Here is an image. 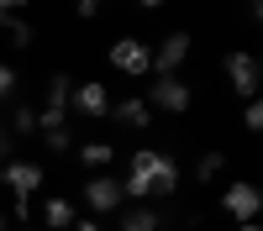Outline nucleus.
Masks as SVG:
<instances>
[{
  "mask_svg": "<svg viewBox=\"0 0 263 231\" xmlns=\"http://www.w3.org/2000/svg\"><path fill=\"white\" fill-rule=\"evenodd\" d=\"M21 231H42V226H21Z\"/></svg>",
  "mask_w": 263,
  "mask_h": 231,
  "instance_id": "nucleus-28",
  "label": "nucleus"
},
{
  "mask_svg": "<svg viewBox=\"0 0 263 231\" xmlns=\"http://www.w3.org/2000/svg\"><path fill=\"white\" fill-rule=\"evenodd\" d=\"M42 147H48L53 158H63V153H74V132H69V126H58V132H42Z\"/></svg>",
  "mask_w": 263,
  "mask_h": 231,
  "instance_id": "nucleus-19",
  "label": "nucleus"
},
{
  "mask_svg": "<svg viewBox=\"0 0 263 231\" xmlns=\"http://www.w3.org/2000/svg\"><path fill=\"white\" fill-rule=\"evenodd\" d=\"M242 126H248V137H258V126H263V105H258V100L242 105Z\"/></svg>",
  "mask_w": 263,
  "mask_h": 231,
  "instance_id": "nucleus-20",
  "label": "nucleus"
},
{
  "mask_svg": "<svg viewBox=\"0 0 263 231\" xmlns=\"http://www.w3.org/2000/svg\"><path fill=\"white\" fill-rule=\"evenodd\" d=\"M0 184L11 189V200H32L42 184H48V174H42V163L32 158H11V163H0Z\"/></svg>",
  "mask_w": 263,
  "mask_h": 231,
  "instance_id": "nucleus-5",
  "label": "nucleus"
},
{
  "mask_svg": "<svg viewBox=\"0 0 263 231\" xmlns=\"http://www.w3.org/2000/svg\"><path fill=\"white\" fill-rule=\"evenodd\" d=\"M69 100H74V79L69 74H48V105L69 116Z\"/></svg>",
  "mask_w": 263,
  "mask_h": 231,
  "instance_id": "nucleus-14",
  "label": "nucleus"
},
{
  "mask_svg": "<svg viewBox=\"0 0 263 231\" xmlns=\"http://www.w3.org/2000/svg\"><path fill=\"white\" fill-rule=\"evenodd\" d=\"M111 90H105V79H84V84H74V100H69V111H79L84 121H105L111 116Z\"/></svg>",
  "mask_w": 263,
  "mask_h": 231,
  "instance_id": "nucleus-8",
  "label": "nucleus"
},
{
  "mask_svg": "<svg viewBox=\"0 0 263 231\" xmlns=\"http://www.w3.org/2000/svg\"><path fill=\"white\" fill-rule=\"evenodd\" d=\"M6 132H16V137H32L37 132V111H32V105H11V121H6Z\"/></svg>",
  "mask_w": 263,
  "mask_h": 231,
  "instance_id": "nucleus-15",
  "label": "nucleus"
},
{
  "mask_svg": "<svg viewBox=\"0 0 263 231\" xmlns=\"http://www.w3.org/2000/svg\"><path fill=\"white\" fill-rule=\"evenodd\" d=\"M100 11H105V0H79V6H74V16H79V21H95Z\"/></svg>",
  "mask_w": 263,
  "mask_h": 231,
  "instance_id": "nucleus-21",
  "label": "nucleus"
},
{
  "mask_svg": "<svg viewBox=\"0 0 263 231\" xmlns=\"http://www.w3.org/2000/svg\"><path fill=\"white\" fill-rule=\"evenodd\" d=\"M74 153H79V163L90 168V174H111V163H116V142H105V137H90V142H79Z\"/></svg>",
  "mask_w": 263,
  "mask_h": 231,
  "instance_id": "nucleus-13",
  "label": "nucleus"
},
{
  "mask_svg": "<svg viewBox=\"0 0 263 231\" xmlns=\"http://www.w3.org/2000/svg\"><path fill=\"white\" fill-rule=\"evenodd\" d=\"M79 200L90 205V216H95V221L116 216V210L126 205V195H121V179H116V174H90V179L79 184Z\"/></svg>",
  "mask_w": 263,
  "mask_h": 231,
  "instance_id": "nucleus-2",
  "label": "nucleus"
},
{
  "mask_svg": "<svg viewBox=\"0 0 263 231\" xmlns=\"http://www.w3.org/2000/svg\"><path fill=\"white\" fill-rule=\"evenodd\" d=\"M11 216H16L21 226H27V221H32V200H11Z\"/></svg>",
  "mask_w": 263,
  "mask_h": 231,
  "instance_id": "nucleus-23",
  "label": "nucleus"
},
{
  "mask_svg": "<svg viewBox=\"0 0 263 231\" xmlns=\"http://www.w3.org/2000/svg\"><path fill=\"white\" fill-rule=\"evenodd\" d=\"M37 216H42V231H69V226L79 221V210H74V200H69V195H48Z\"/></svg>",
  "mask_w": 263,
  "mask_h": 231,
  "instance_id": "nucleus-12",
  "label": "nucleus"
},
{
  "mask_svg": "<svg viewBox=\"0 0 263 231\" xmlns=\"http://www.w3.org/2000/svg\"><path fill=\"white\" fill-rule=\"evenodd\" d=\"M32 0H0V27H6V21H16V11H27Z\"/></svg>",
  "mask_w": 263,
  "mask_h": 231,
  "instance_id": "nucleus-22",
  "label": "nucleus"
},
{
  "mask_svg": "<svg viewBox=\"0 0 263 231\" xmlns=\"http://www.w3.org/2000/svg\"><path fill=\"white\" fill-rule=\"evenodd\" d=\"M190 53H195V37H190V32H168L158 48H153V69H158V79L179 74L184 63H190Z\"/></svg>",
  "mask_w": 263,
  "mask_h": 231,
  "instance_id": "nucleus-9",
  "label": "nucleus"
},
{
  "mask_svg": "<svg viewBox=\"0 0 263 231\" xmlns=\"http://www.w3.org/2000/svg\"><path fill=\"white\" fill-rule=\"evenodd\" d=\"M179 189V163L174 153H158V147H137L126 158V179H121V195L132 205H147V200H163Z\"/></svg>",
  "mask_w": 263,
  "mask_h": 231,
  "instance_id": "nucleus-1",
  "label": "nucleus"
},
{
  "mask_svg": "<svg viewBox=\"0 0 263 231\" xmlns=\"http://www.w3.org/2000/svg\"><path fill=\"white\" fill-rule=\"evenodd\" d=\"M116 231H163V210L158 205H121Z\"/></svg>",
  "mask_w": 263,
  "mask_h": 231,
  "instance_id": "nucleus-11",
  "label": "nucleus"
},
{
  "mask_svg": "<svg viewBox=\"0 0 263 231\" xmlns=\"http://www.w3.org/2000/svg\"><path fill=\"white\" fill-rule=\"evenodd\" d=\"M132 6H137V11H163L168 0H132Z\"/></svg>",
  "mask_w": 263,
  "mask_h": 231,
  "instance_id": "nucleus-25",
  "label": "nucleus"
},
{
  "mask_svg": "<svg viewBox=\"0 0 263 231\" xmlns=\"http://www.w3.org/2000/svg\"><path fill=\"white\" fill-rule=\"evenodd\" d=\"M0 231H6V216H0Z\"/></svg>",
  "mask_w": 263,
  "mask_h": 231,
  "instance_id": "nucleus-29",
  "label": "nucleus"
},
{
  "mask_svg": "<svg viewBox=\"0 0 263 231\" xmlns=\"http://www.w3.org/2000/svg\"><path fill=\"white\" fill-rule=\"evenodd\" d=\"M221 174H227V158L216 153V147H211V153H200V163H195V179H200V184H216Z\"/></svg>",
  "mask_w": 263,
  "mask_h": 231,
  "instance_id": "nucleus-18",
  "label": "nucleus"
},
{
  "mask_svg": "<svg viewBox=\"0 0 263 231\" xmlns=\"http://www.w3.org/2000/svg\"><path fill=\"white\" fill-rule=\"evenodd\" d=\"M21 100V74H16V63L0 58V105H16Z\"/></svg>",
  "mask_w": 263,
  "mask_h": 231,
  "instance_id": "nucleus-16",
  "label": "nucleus"
},
{
  "mask_svg": "<svg viewBox=\"0 0 263 231\" xmlns=\"http://www.w3.org/2000/svg\"><path fill=\"white\" fill-rule=\"evenodd\" d=\"M69 231H105V226H100V221H95V216H79V221H74V226H69Z\"/></svg>",
  "mask_w": 263,
  "mask_h": 231,
  "instance_id": "nucleus-24",
  "label": "nucleus"
},
{
  "mask_svg": "<svg viewBox=\"0 0 263 231\" xmlns=\"http://www.w3.org/2000/svg\"><path fill=\"white\" fill-rule=\"evenodd\" d=\"M6 42H11L16 53H27L32 42H37V27H32V21H21V16H16V21H6Z\"/></svg>",
  "mask_w": 263,
  "mask_h": 231,
  "instance_id": "nucleus-17",
  "label": "nucleus"
},
{
  "mask_svg": "<svg viewBox=\"0 0 263 231\" xmlns=\"http://www.w3.org/2000/svg\"><path fill=\"white\" fill-rule=\"evenodd\" d=\"M237 231H263V226H258V221H242V226H237Z\"/></svg>",
  "mask_w": 263,
  "mask_h": 231,
  "instance_id": "nucleus-27",
  "label": "nucleus"
},
{
  "mask_svg": "<svg viewBox=\"0 0 263 231\" xmlns=\"http://www.w3.org/2000/svg\"><path fill=\"white\" fill-rule=\"evenodd\" d=\"M105 58H111V69L126 74V79H147V69H153V48L142 37H116L111 48H105Z\"/></svg>",
  "mask_w": 263,
  "mask_h": 231,
  "instance_id": "nucleus-3",
  "label": "nucleus"
},
{
  "mask_svg": "<svg viewBox=\"0 0 263 231\" xmlns=\"http://www.w3.org/2000/svg\"><path fill=\"white\" fill-rule=\"evenodd\" d=\"M221 210L242 226V221H258V210H263V195H258V184L253 179H232L221 189Z\"/></svg>",
  "mask_w": 263,
  "mask_h": 231,
  "instance_id": "nucleus-6",
  "label": "nucleus"
},
{
  "mask_svg": "<svg viewBox=\"0 0 263 231\" xmlns=\"http://www.w3.org/2000/svg\"><path fill=\"white\" fill-rule=\"evenodd\" d=\"M147 105H153V116H184L190 111V105H195V90H190V84L179 79V74H168V79H153V90L142 95Z\"/></svg>",
  "mask_w": 263,
  "mask_h": 231,
  "instance_id": "nucleus-4",
  "label": "nucleus"
},
{
  "mask_svg": "<svg viewBox=\"0 0 263 231\" xmlns=\"http://www.w3.org/2000/svg\"><path fill=\"white\" fill-rule=\"evenodd\" d=\"M221 69H227V84L242 100H258V58L248 53V48H232L227 58H221Z\"/></svg>",
  "mask_w": 263,
  "mask_h": 231,
  "instance_id": "nucleus-7",
  "label": "nucleus"
},
{
  "mask_svg": "<svg viewBox=\"0 0 263 231\" xmlns=\"http://www.w3.org/2000/svg\"><path fill=\"white\" fill-rule=\"evenodd\" d=\"M111 121L126 126V132H147L153 126V105L142 95H121V100H111Z\"/></svg>",
  "mask_w": 263,
  "mask_h": 231,
  "instance_id": "nucleus-10",
  "label": "nucleus"
},
{
  "mask_svg": "<svg viewBox=\"0 0 263 231\" xmlns=\"http://www.w3.org/2000/svg\"><path fill=\"white\" fill-rule=\"evenodd\" d=\"M6 137H11V132H6V116H0V153H6V147H11Z\"/></svg>",
  "mask_w": 263,
  "mask_h": 231,
  "instance_id": "nucleus-26",
  "label": "nucleus"
}]
</instances>
